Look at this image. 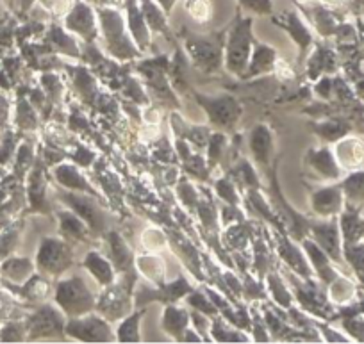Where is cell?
Listing matches in <instances>:
<instances>
[{
  "mask_svg": "<svg viewBox=\"0 0 364 344\" xmlns=\"http://www.w3.org/2000/svg\"><path fill=\"white\" fill-rule=\"evenodd\" d=\"M97 16H99V27L102 33L104 43H106L107 52L118 61H131V59L141 58L143 52L136 47L134 40L131 38L125 23L124 15L118 8H95Z\"/></svg>",
  "mask_w": 364,
  "mask_h": 344,
  "instance_id": "obj_1",
  "label": "cell"
},
{
  "mask_svg": "<svg viewBox=\"0 0 364 344\" xmlns=\"http://www.w3.org/2000/svg\"><path fill=\"white\" fill-rule=\"evenodd\" d=\"M255 38L252 33V16H241V8L234 22L230 23L225 34V48H223V63L227 72L236 77H243L254 50Z\"/></svg>",
  "mask_w": 364,
  "mask_h": 344,
  "instance_id": "obj_2",
  "label": "cell"
},
{
  "mask_svg": "<svg viewBox=\"0 0 364 344\" xmlns=\"http://www.w3.org/2000/svg\"><path fill=\"white\" fill-rule=\"evenodd\" d=\"M55 305L66 318H79L95 311L97 298L82 276H68L55 286Z\"/></svg>",
  "mask_w": 364,
  "mask_h": 344,
  "instance_id": "obj_3",
  "label": "cell"
},
{
  "mask_svg": "<svg viewBox=\"0 0 364 344\" xmlns=\"http://www.w3.org/2000/svg\"><path fill=\"white\" fill-rule=\"evenodd\" d=\"M225 34L227 29L222 33L208 34H188L186 48L193 61L195 68L204 73H216L223 66V48H225Z\"/></svg>",
  "mask_w": 364,
  "mask_h": 344,
  "instance_id": "obj_4",
  "label": "cell"
},
{
  "mask_svg": "<svg viewBox=\"0 0 364 344\" xmlns=\"http://www.w3.org/2000/svg\"><path fill=\"white\" fill-rule=\"evenodd\" d=\"M34 264L41 275L61 276L73 264L72 243L61 237H43L38 247Z\"/></svg>",
  "mask_w": 364,
  "mask_h": 344,
  "instance_id": "obj_5",
  "label": "cell"
},
{
  "mask_svg": "<svg viewBox=\"0 0 364 344\" xmlns=\"http://www.w3.org/2000/svg\"><path fill=\"white\" fill-rule=\"evenodd\" d=\"M195 100L204 109L209 124L213 127L220 129V131H232V129H236V124L240 122L241 112H243V107H241V104L236 98L230 97V95L209 97V95L195 93Z\"/></svg>",
  "mask_w": 364,
  "mask_h": 344,
  "instance_id": "obj_6",
  "label": "cell"
},
{
  "mask_svg": "<svg viewBox=\"0 0 364 344\" xmlns=\"http://www.w3.org/2000/svg\"><path fill=\"white\" fill-rule=\"evenodd\" d=\"M125 280H127V275H124V279L118 280V282L114 280L111 286L104 287L102 294L97 300L95 312H99L107 321H117V319H122L127 314H131V293L134 280H129V284Z\"/></svg>",
  "mask_w": 364,
  "mask_h": 344,
  "instance_id": "obj_7",
  "label": "cell"
},
{
  "mask_svg": "<svg viewBox=\"0 0 364 344\" xmlns=\"http://www.w3.org/2000/svg\"><path fill=\"white\" fill-rule=\"evenodd\" d=\"M65 335L84 340V343H113L117 340V333L111 332L109 321L95 311L79 316V318H68L65 325Z\"/></svg>",
  "mask_w": 364,
  "mask_h": 344,
  "instance_id": "obj_8",
  "label": "cell"
},
{
  "mask_svg": "<svg viewBox=\"0 0 364 344\" xmlns=\"http://www.w3.org/2000/svg\"><path fill=\"white\" fill-rule=\"evenodd\" d=\"M63 202L68 209H72L84 223L87 225L91 234H106L107 225H109V216L106 210L99 205L97 196L86 195V193H73L68 191L61 195Z\"/></svg>",
  "mask_w": 364,
  "mask_h": 344,
  "instance_id": "obj_9",
  "label": "cell"
},
{
  "mask_svg": "<svg viewBox=\"0 0 364 344\" xmlns=\"http://www.w3.org/2000/svg\"><path fill=\"white\" fill-rule=\"evenodd\" d=\"M65 29L82 38L87 45H93L99 38V16L93 4L87 0H73L72 8L65 15Z\"/></svg>",
  "mask_w": 364,
  "mask_h": 344,
  "instance_id": "obj_10",
  "label": "cell"
},
{
  "mask_svg": "<svg viewBox=\"0 0 364 344\" xmlns=\"http://www.w3.org/2000/svg\"><path fill=\"white\" fill-rule=\"evenodd\" d=\"M65 314H63L61 308L43 305L29 318V323H27L29 335H27V339L36 340L52 339V337L63 339L65 337Z\"/></svg>",
  "mask_w": 364,
  "mask_h": 344,
  "instance_id": "obj_11",
  "label": "cell"
},
{
  "mask_svg": "<svg viewBox=\"0 0 364 344\" xmlns=\"http://www.w3.org/2000/svg\"><path fill=\"white\" fill-rule=\"evenodd\" d=\"M272 22L291 38L293 43L299 47L300 59H304L306 52L313 47L314 40L313 33H311L307 23L302 20L300 13L295 11V9H286V11L279 13V15H272Z\"/></svg>",
  "mask_w": 364,
  "mask_h": 344,
  "instance_id": "obj_12",
  "label": "cell"
},
{
  "mask_svg": "<svg viewBox=\"0 0 364 344\" xmlns=\"http://www.w3.org/2000/svg\"><path fill=\"white\" fill-rule=\"evenodd\" d=\"M191 293V287L190 284H188L186 279H182V276H178L175 282H170V284H163V286L157 287L156 291L152 289L150 286H139L138 287V300H136V303L139 305H145L149 303V301H163V303H177L181 298H184L186 294Z\"/></svg>",
  "mask_w": 364,
  "mask_h": 344,
  "instance_id": "obj_13",
  "label": "cell"
},
{
  "mask_svg": "<svg viewBox=\"0 0 364 344\" xmlns=\"http://www.w3.org/2000/svg\"><path fill=\"white\" fill-rule=\"evenodd\" d=\"M125 23L131 38L134 40L136 47L141 52L149 50L150 43H152V33H150L146 20L143 16L141 6L139 0H125Z\"/></svg>",
  "mask_w": 364,
  "mask_h": 344,
  "instance_id": "obj_14",
  "label": "cell"
},
{
  "mask_svg": "<svg viewBox=\"0 0 364 344\" xmlns=\"http://www.w3.org/2000/svg\"><path fill=\"white\" fill-rule=\"evenodd\" d=\"M106 243H107V257L113 262L114 269L122 275H134L136 269V257L124 241V237L114 230H107L106 234Z\"/></svg>",
  "mask_w": 364,
  "mask_h": 344,
  "instance_id": "obj_15",
  "label": "cell"
},
{
  "mask_svg": "<svg viewBox=\"0 0 364 344\" xmlns=\"http://www.w3.org/2000/svg\"><path fill=\"white\" fill-rule=\"evenodd\" d=\"M248 149L257 164H269L275 154V138L268 125H255L248 134Z\"/></svg>",
  "mask_w": 364,
  "mask_h": 344,
  "instance_id": "obj_16",
  "label": "cell"
},
{
  "mask_svg": "<svg viewBox=\"0 0 364 344\" xmlns=\"http://www.w3.org/2000/svg\"><path fill=\"white\" fill-rule=\"evenodd\" d=\"M279 54L277 50L269 45L259 43L255 41L254 50H252L250 61H248L247 70H245L241 79H252V77L264 75V73L275 72V65H277Z\"/></svg>",
  "mask_w": 364,
  "mask_h": 344,
  "instance_id": "obj_17",
  "label": "cell"
},
{
  "mask_svg": "<svg viewBox=\"0 0 364 344\" xmlns=\"http://www.w3.org/2000/svg\"><path fill=\"white\" fill-rule=\"evenodd\" d=\"M343 205V189L341 186H328L320 188L311 195V209L316 216L328 217L339 214Z\"/></svg>",
  "mask_w": 364,
  "mask_h": 344,
  "instance_id": "obj_18",
  "label": "cell"
},
{
  "mask_svg": "<svg viewBox=\"0 0 364 344\" xmlns=\"http://www.w3.org/2000/svg\"><path fill=\"white\" fill-rule=\"evenodd\" d=\"M309 234L313 241L332 259V261H341V252H339V232L336 227V221H321V223H311Z\"/></svg>",
  "mask_w": 364,
  "mask_h": 344,
  "instance_id": "obj_19",
  "label": "cell"
},
{
  "mask_svg": "<svg viewBox=\"0 0 364 344\" xmlns=\"http://www.w3.org/2000/svg\"><path fill=\"white\" fill-rule=\"evenodd\" d=\"M306 164L318 175V177L325 178V181H336V178H339V175H341V168H339L334 154L328 149H325V146L307 150Z\"/></svg>",
  "mask_w": 364,
  "mask_h": 344,
  "instance_id": "obj_20",
  "label": "cell"
},
{
  "mask_svg": "<svg viewBox=\"0 0 364 344\" xmlns=\"http://www.w3.org/2000/svg\"><path fill=\"white\" fill-rule=\"evenodd\" d=\"M80 266H82V268L86 269V272L90 273V275L102 287L111 286V284L117 280L118 272L114 269L113 262L109 261V257H104V255L97 250L87 252L84 261L80 262Z\"/></svg>",
  "mask_w": 364,
  "mask_h": 344,
  "instance_id": "obj_21",
  "label": "cell"
},
{
  "mask_svg": "<svg viewBox=\"0 0 364 344\" xmlns=\"http://www.w3.org/2000/svg\"><path fill=\"white\" fill-rule=\"evenodd\" d=\"M54 177L58 181V184L61 188L68 189L73 193H86V195L97 196V191L91 188L90 182L86 181V177L82 175V171H79V168L73 166L70 163H61L54 168Z\"/></svg>",
  "mask_w": 364,
  "mask_h": 344,
  "instance_id": "obj_22",
  "label": "cell"
},
{
  "mask_svg": "<svg viewBox=\"0 0 364 344\" xmlns=\"http://www.w3.org/2000/svg\"><path fill=\"white\" fill-rule=\"evenodd\" d=\"M191 316L186 308L177 307L173 303H168L164 307L163 319H161V325H163L164 333H168L170 337H173L177 343H182L184 339V333L190 328Z\"/></svg>",
  "mask_w": 364,
  "mask_h": 344,
  "instance_id": "obj_23",
  "label": "cell"
},
{
  "mask_svg": "<svg viewBox=\"0 0 364 344\" xmlns=\"http://www.w3.org/2000/svg\"><path fill=\"white\" fill-rule=\"evenodd\" d=\"M136 269L150 284H154V287H159L163 284H166V262H164L163 257L154 254V252L138 255L136 257Z\"/></svg>",
  "mask_w": 364,
  "mask_h": 344,
  "instance_id": "obj_24",
  "label": "cell"
},
{
  "mask_svg": "<svg viewBox=\"0 0 364 344\" xmlns=\"http://www.w3.org/2000/svg\"><path fill=\"white\" fill-rule=\"evenodd\" d=\"M139 6H141L143 16H145L150 33L161 34L166 40L173 41V34H171L170 26H168V15L156 0H139Z\"/></svg>",
  "mask_w": 364,
  "mask_h": 344,
  "instance_id": "obj_25",
  "label": "cell"
},
{
  "mask_svg": "<svg viewBox=\"0 0 364 344\" xmlns=\"http://www.w3.org/2000/svg\"><path fill=\"white\" fill-rule=\"evenodd\" d=\"M334 157L338 161L339 168L343 170H353L360 166L364 161V145L355 138L341 139L334 149Z\"/></svg>",
  "mask_w": 364,
  "mask_h": 344,
  "instance_id": "obj_26",
  "label": "cell"
},
{
  "mask_svg": "<svg viewBox=\"0 0 364 344\" xmlns=\"http://www.w3.org/2000/svg\"><path fill=\"white\" fill-rule=\"evenodd\" d=\"M27 195H29L31 207H33L34 210L47 213V210L50 209L47 200V182H45L43 166H41V163L34 164L33 171H31L29 186H27Z\"/></svg>",
  "mask_w": 364,
  "mask_h": 344,
  "instance_id": "obj_27",
  "label": "cell"
},
{
  "mask_svg": "<svg viewBox=\"0 0 364 344\" xmlns=\"http://www.w3.org/2000/svg\"><path fill=\"white\" fill-rule=\"evenodd\" d=\"M58 220L63 237L68 240L70 243H73V241H86L87 236H90L87 225L72 209L58 210Z\"/></svg>",
  "mask_w": 364,
  "mask_h": 344,
  "instance_id": "obj_28",
  "label": "cell"
},
{
  "mask_svg": "<svg viewBox=\"0 0 364 344\" xmlns=\"http://www.w3.org/2000/svg\"><path fill=\"white\" fill-rule=\"evenodd\" d=\"M34 272L36 264L27 257H8L0 264V275L13 284H26Z\"/></svg>",
  "mask_w": 364,
  "mask_h": 344,
  "instance_id": "obj_29",
  "label": "cell"
},
{
  "mask_svg": "<svg viewBox=\"0 0 364 344\" xmlns=\"http://www.w3.org/2000/svg\"><path fill=\"white\" fill-rule=\"evenodd\" d=\"M279 250H281L282 261H284L286 264H288L289 268L296 273V275L302 276V279H306V280L311 279V275H313V266H311L309 259H307V255L302 254V252H300L299 248L291 243V241L286 240L284 237V240L281 241V247H279Z\"/></svg>",
  "mask_w": 364,
  "mask_h": 344,
  "instance_id": "obj_30",
  "label": "cell"
},
{
  "mask_svg": "<svg viewBox=\"0 0 364 344\" xmlns=\"http://www.w3.org/2000/svg\"><path fill=\"white\" fill-rule=\"evenodd\" d=\"M146 307L139 308V311L127 314L122 318L120 325L117 328V340L118 343H139L141 340V333H139V323L145 316Z\"/></svg>",
  "mask_w": 364,
  "mask_h": 344,
  "instance_id": "obj_31",
  "label": "cell"
},
{
  "mask_svg": "<svg viewBox=\"0 0 364 344\" xmlns=\"http://www.w3.org/2000/svg\"><path fill=\"white\" fill-rule=\"evenodd\" d=\"M48 41H50L52 47L58 52H61V54L73 55V58H77V55L80 54L79 47H77V41L73 40L65 29H61V27H52L50 33H48Z\"/></svg>",
  "mask_w": 364,
  "mask_h": 344,
  "instance_id": "obj_32",
  "label": "cell"
},
{
  "mask_svg": "<svg viewBox=\"0 0 364 344\" xmlns=\"http://www.w3.org/2000/svg\"><path fill=\"white\" fill-rule=\"evenodd\" d=\"M184 9L190 18L200 26H205L213 18V8L209 0H184Z\"/></svg>",
  "mask_w": 364,
  "mask_h": 344,
  "instance_id": "obj_33",
  "label": "cell"
},
{
  "mask_svg": "<svg viewBox=\"0 0 364 344\" xmlns=\"http://www.w3.org/2000/svg\"><path fill=\"white\" fill-rule=\"evenodd\" d=\"M341 189L350 203L364 202V171L350 175V177L343 182Z\"/></svg>",
  "mask_w": 364,
  "mask_h": 344,
  "instance_id": "obj_34",
  "label": "cell"
},
{
  "mask_svg": "<svg viewBox=\"0 0 364 344\" xmlns=\"http://www.w3.org/2000/svg\"><path fill=\"white\" fill-rule=\"evenodd\" d=\"M268 289H269V293H272L273 300L277 301L279 305H282V307H286V308L291 307V303H293L291 293H289L288 287H286V284L282 282V279L277 275V273H269L268 275Z\"/></svg>",
  "mask_w": 364,
  "mask_h": 344,
  "instance_id": "obj_35",
  "label": "cell"
},
{
  "mask_svg": "<svg viewBox=\"0 0 364 344\" xmlns=\"http://www.w3.org/2000/svg\"><path fill=\"white\" fill-rule=\"evenodd\" d=\"M48 293H50V287H48V282L43 276L33 275L23 284L22 294L31 301H43L48 296Z\"/></svg>",
  "mask_w": 364,
  "mask_h": 344,
  "instance_id": "obj_36",
  "label": "cell"
},
{
  "mask_svg": "<svg viewBox=\"0 0 364 344\" xmlns=\"http://www.w3.org/2000/svg\"><path fill=\"white\" fill-rule=\"evenodd\" d=\"M141 244L146 252H154V254H157V252L164 250V248L168 247V237L163 230L150 227L146 228V230H143Z\"/></svg>",
  "mask_w": 364,
  "mask_h": 344,
  "instance_id": "obj_37",
  "label": "cell"
},
{
  "mask_svg": "<svg viewBox=\"0 0 364 344\" xmlns=\"http://www.w3.org/2000/svg\"><path fill=\"white\" fill-rule=\"evenodd\" d=\"M227 136L223 134V132H211V136H209V141H208V163H209V168L216 166V164L220 163V159H222L223 152H225L227 149Z\"/></svg>",
  "mask_w": 364,
  "mask_h": 344,
  "instance_id": "obj_38",
  "label": "cell"
},
{
  "mask_svg": "<svg viewBox=\"0 0 364 344\" xmlns=\"http://www.w3.org/2000/svg\"><path fill=\"white\" fill-rule=\"evenodd\" d=\"M215 191L216 195L220 196V200H223L225 203H229V205H234V207H240V195H237V189H236V184L234 182H230L229 178H220V181H216L215 184Z\"/></svg>",
  "mask_w": 364,
  "mask_h": 344,
  "instance_id": "obj_39",
  "label": "cell"
},
{
  "mask_svg": "<svg viewBox=\"0 0 364 344\" xmlns=\"http://www.w3.org/2000/svg\"><path fill=\"white\" fill-rule=\"evenodd\" d=\"M34 161V152L33 145L31 143H23L18 146V152H16V163H15V173L18 177H26L27 170L33 166Z\"/></svg>",
  "mask_w": 364,
  "mask_h": 344,
  "instance_id": "obj_40",
  "label": "cell"
},
{
  "mask_svg": "<svg viewBox=\"0 0 364 344\" xmlns=\"http://www.w3.org/2000/svg\"><path fill=\"white\" fill-rule=\"evenodd\" d=\"M237 6L250 15L255 16H272L273 2L272 0H237Z\"/></svg>",
  "mask_w": 364,
  "mask_h": 344,
  "instance_id": "obj_41",
  "label": "cell"
},
{
  "mask_svg": "<svg viewBox=\"0 0 364 344\" xmlns=\"http://www.w3.org/2000/svg\"><path fill=\"white\" fill-rule=\"evenodd\" d=\"M177 196L181 198V202L184 203L188 209H195V207L198 205V202H200V198H198V193H197V189H195V186L190 184L186 178H182V181L178 182Z\"/></svg>",
  "mask_w": 364,
  "mask_h": 344,
  "instance_id": "obj_42",
  "label": "cell"
},
{
  "mask_svg": "<svg viewBox=\"0 0 364 344\" xmlns=\"http://www.w3.org/2000/svg\"><path fill=\"white\" fill-rule=\"evenodd\" d=\"M353 293L352 284L346 282L345 279L341 276H336L334 280L331 282V289H328V294L334 301H346Z\"/></svg>",
  "mask_w": 364,
  "mask_h": 344,
  "instance_id": "obj_43",
  "label": "cell"
},
{
  "mask_svg": "<svg viewBox=\"0 0 364 344\" xmlns=\"http://www.w3.org/2000/svg\"><path fill=\"white\" fill-rule=\"evenodd\" d=\"M16 124L20 125L26 131H34V127L38 125V117L36 112L33 111L27 102H20L18 105V117H16Z\"/></svg>",
  "mask_w": 364,
  "mask_h": 344,
  "instance_id": "obj_44",
  "label": "cell"
},
{
  "mask_svg": "<svg viewBox=\"0 0 364 344\" xmlns=\"http://www.w3.org/2000/svg\"><path fill=\"white\" fill-rule=\"evenodd\" d=\"M188 303H190L191 307L197 308L198 312H202V314L216 316L215 303L202 293H197V291H191V293L188 294Z\"/></svg>",
  "mask_w": 364,
  "mask_h": 344,
  "instance_id": "obj_45",
  "label": "cell"
},
{
  "mask_svg": "<svg viewBox=\"0 0 364 344\" xmlns=\"http://www.w3.org/2000/svg\"><path fill=\"white\" fill-rule=\"evenodd\" d=\"M197 209H198V216H200L202 223H204L208 228H215L216 220H218V210L215 209V205H213L211 202H198Z\"/></svg>",
  "mask_w": 364,
  "mask_h": 344,
  "instance_id": "obj_46",
  "label": "cell"
},
{
  "mask_svg": "<svg viewBox=\"0 0 364 344\" xmlns=\"http://www.w3.org/2000/svg\"><path fill=\"white\" fill-rule=\"evenodd\" d=\"M26 332V323H9V325L2 330V333H0V340H23L27 339Z\"/></svg>",
  "mask_w": 364,
  "mask_h": 344,
  "instance_id": "obj_47",
  "label": "cell"
},
{
  "mask_svg": "<svg viewBox=\"0 0 364 344\" xmlns=\"http://www.w3.org/2000/svg\"><path fill=\"white\" fill-rule=\"evenodd\" d=\"M314 131H316L323 139H338L345 134L346 127L343 124H339V122H328V124H321L320 127L314 129Z\"/></svg>",
  "mask_w": 364,
  "mask_h": 344,
  "instance_id": "obj_48",
  "label": "cell"
},
{
  "mask_svg": "<svg viewBox=\"0 0 364 344\" xmlns=\"http://www.w3.org/2000/svg\"><path fill=\"white\" fill-rule=\"evenodd\" d=\"M41 80H43V87L48 91V97L54 98V100H58L59 98V93H61V84H59L58 77L55 75H43L41 77ZM52 100V102H54Z\"/></svg>",
  "mask_w": 364,
  "mask_h": 344,
  "instance_id": "obj_49",
  "label": "cell"
},
{
  "mask_svg": "<svg viewBox=\"0 0 364 344\" xmlns=\"http://www.w3.org/2000/svg\"><path fill=\"white\" fill-rule=\"evenodd\" d=\"M73 157H75L77 163H80L82 166H90L91 161L95 159V156H93V154H90V152H86V149H79Z\"/></svg>",
  "mask_w": 364,
  "mask_h": 344,
  "instance_id": "obj_50",
  "label": "cell"
},
{
  "mask_svg": "<svg viewBox=\"0 0 364 344\" xmlns=\"http://www.w3.org/2000/svg\"><path fill=\"white\" fill-rule=\"evenodd\" d=\"M156 2L161 6V8H163V11L170 16V13L173 11L175 4H177L178 0H156Z\"/></svg>",
  "mask_w": 364,
  "mask_h": 344,
  "instance_id": "obj_51",
  "label": "cell"
},
{
  "mask_svg": "<svg viewBox=\"0 0 364 344\" xmlns=\"http://www.w3.org/2000/svg\"><path fill=\"white\" fill-rule=\"evenodd\" d=\"M34 2H36V0H20V9H22V13L31 11V8L34 6Z\"/></svg>",
  "mask_w": 364,
  "mask_h": 344,
  "instance_id": "obj_52",
  "label": "cell"
},
{
  "mask_svg": "<svg viewBox=\"0 0 364 344\" xmlns=\"http://www.w3.org/2000/svg\"><path fill=\"white\" fill-rule=\"evenodd\" d=\"M6 198H8V193H6L4 188H0V205L6 202Z\"/></svg>",
  "mask_w": 364,
  "mask_h": 344,
  "instance_id": "obj_53",
  "label": "cell"
}]
</instances>
